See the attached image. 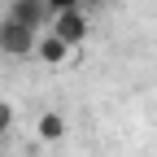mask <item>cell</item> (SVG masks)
<instances>
[{
	"label": "cell",
	"mask_w": 157,
	"mask_h": 157,
	"mask_svg": "<svg viewBox=\"0 0 157 157\" xmlns=\"http://www.w3.org/2000/svg\"><path fill=\"white\" fill-rule=\"evenodd\" d=\"M44 31H52L57 39H61V44L78 48V44L87 39V31H92V26H87V13H83V9H66V13H52Z\"/></svg>",
	"instance_id": "cell-1"
},
{
	"label": "cell",
	"mask_w": 157,
	"mask_h": 157,
	"mask_svg": "<svg viewBox=\"0 0 157 157\" xmlns=\"http://www.w3.org/2000/svg\"><path fill=\"white\" fill-rule=\"evenodd\" d=\"M35 39H39V31L13 22V17H0V52L5 57H31L35 52Z\"/></svg>",
	"instance_id": "cell-2"
},
{
	"label": "cell",
	"mask_w": 157,
	"mask_h": 157,
	"mask_svg": "<svg viewBox=\"0 0 157 157\" xmlns=\"http://www.w3.org/2000/svg\"><path fill=\"white\" fill-rule=\"evenodd\" d=\"M31 57H39V66H48V70H61L70 57H74V48L70 44H61L52 31H39V39H35V52Z\"/></svg>",
	"instance_id": "cell-3"
},
{
	"label": "cell",
	"mask_w": 157,
	"mask_h": 157,
	"mask_svg": "<svg viewBox=\"0 0 157 157\" xmlns=\"http://www.w3.org/2000/svg\"><path fill=\"white\" fill-rule=\"evenodd\" d=\"M5 17H13V22H22V26H31V31H44V26H48L44 0H9V5H5Z\"/></svg>",
	"instance_id": "cell-4"
},
{
	"label": "cell",
	"mask_w": 157,
	"mask_h": 157,
	"mask_svg": "<svg viewBox=\"0 0 157 157\" xmlns=\"http://www.w3.org/2000/svg\"><path fill=\"white\" fill-rule=\"evenodd\" d=\"M35 135H39V140H44V144H57V140H61V135H66V118L61 113H39V122H35Z\"/></svg>",
	"instance_id": "cell-5"
},
{
	"label": "cell",
	"mask_w": 157,
	"mask_h": 157,
	"mask_svg": "<svg viewBox=\"0 0 157 157\" xmlns=\"http://www.w3.org/2000/svg\"><path fill=\"white\" fill-rule=\"evenodd\" d=\"M44 9L52 17V13H66V9H83V0H44Z\"/></svg>",
	"instance_id": "cell-6"
},
{
	"label": "cell",
	"mask_w": 157,
	"mask_h": 157,
	"mask_svg": "<svg viewBox=\"0 0 157 157\" xmlns=\"http://www.w3.org/2000/svg\"><path fill=\"white\" fill-rule=\"evenodd\" d=\"M9 127H13V105L0 101V131H9Z\"/></svg>",
	"instance_id": "cell-7"
},
{
	"label": "cell",
	"mask_w": 157,
	"mask_h": 157,
	"mask_svg": "<svg viewBox=\"0 0 157 157\" xmlns=\"http://www.w3.org/2000/svg\"><path fill=\"white\" fill-rule=\"evenodd\" d=\"M0 140H5V131H0Z\"/></svg>",
	"instance_id": "cell-8"
}]
</instances>
